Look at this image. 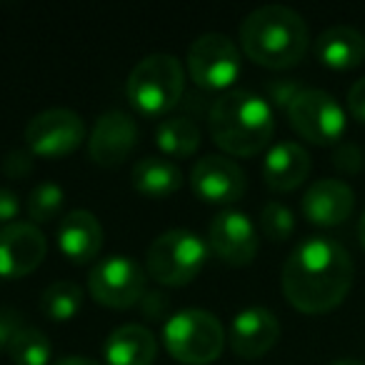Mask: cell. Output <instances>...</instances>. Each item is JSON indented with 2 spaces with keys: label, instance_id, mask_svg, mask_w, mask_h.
<instances>
[{
  "label": "cell",
  "instance_id": "cell-1",
  "mask_svg": "<svg viewBox=\"0 0 365 365\" xmlns=\"http://www.w3.org/2000/svg\"><path fill=\"white\" fill-rule=\"evenodd\" d=\"M280 285L288 303L300 313H330L353 288V258L333 238H305L285 260Z\"/></svg>",
  "mask_w": 365,
  "mask_h": 365
},
{
  "label": "cell",
  "instance_id": "cell-2",
  "mask_svg": "<svg viewBox=\"0 0 365 365\" xmlns=\"http://www.w3.org/2000/svg\"><path fill=\"white\" fill-rule=\"evenodd\" d=\"M208 125L215 145L228 155L253 158L273 140V106L253 91L230 88L210 103Z\"/></svg>",
  "mask_w": 365,
  "mask_h": 365
},
{
  "label": "cell",
  "instance_id": "cell-3",
  "mask_svg": "<svg viewBox=\"0 0 365 365\" xmlns=\"http://www.w3.org/2000/svg\"><path fill=\"white\" fill-rule=\"evenodd\" d=\"M238 36L245 56L270 71L298 66L310 43L305 21L288 6L255 8L240 23Z\"/></svg>",
  "mask_w": 365,
  "mask_h": 365
},
{
  "label": "cell",
  "instance_id": "cell-4",
  "mask_svg": "<svg viewBox=\"0 0 365 365\" xmlns=\"http://www.w3.org/2000/svg\"><path fill=\"white\" fill-rule=\"evenodd\" d=\"M130 106L143 115H165L185 93V68L170 53H150L133 66L125 81Z\"/></svg>",
  "mask_w": 365,
  "mask_h": 365
},
{
  "label": "cell",
  "instance_id": "cell-5",
  "mask_svg": "<svg viewBox=\"0 0 365 365\" xmlns=\"http://www.w3.org/2000/svg\"><path fill=\"white\" fill-rule=\"evenodd\" d=\"M225 328L210 310L185 308L173 313L163 325L168 353L185 365H210L225 348Z\"/></svg>",
  "mask_w": 365,
  "mask_h": 365
},
{
  "label": "cell",
  "instance_id": "cell-6",
  "mask_svg": "<svg viewBox=\"0 0 365 365\" xmlns=\"http://www.w3.org/2000/svg\"><path fill=\"white\" fill-rule=\"evenodd\" d=\"M208 255V240L188 228H173L150 243L145 253V268L148 275L160 285L180 288L198 278Z\"/></svg>",
  "mask_w": 365,
  "mask_h": 365
},
{
  "label": "cell",
  "instance_id": "cell-7",
  "mask_svg": "<svg viewBox=\"0 0 365 365\" xmlns=\"http://www.w3.org/2000/svg\"><path fill=\"white\" fill-rule=\"evenodd\" d=\"M188 76L203 91H230L240 76V51L225 33H203L188 48Z\"/></svg>",
  "mask_w": 365,
  "mask_h": 365
},
{
  "label": "cell",
  "instance_id": "cell-8",
  "mask_svg": "<svg viewBox=\"0 0 365 365\" xmlns=\"http://www.w3.org/2000/svg\"><path fill=\"white\" fill-rule=\"evenodd\" d=\"M285 113L290 128L313 145H333L348 125L343 106L320 88H303Z\"/></svg>",
  "mask_w": 365,
  "mask_h": 365
},
{
  "label": "cell",
  "instance_id": "cell-9",
  "mask_svg": "<svg viewBox=\"0 0 365 365\" xmlns=\"http://www.w3.org/2000/svg\"><path fill=\"white\" fill-rule=\"evenodd\" d=\"M88 290L106 308H133L145 295V270L128 255H108L91 268Z\"/></svg>",
  "mask_w": 365,
  "mask_h": 365
},
{
  "label": "cell",
  "instance_id": "cell-10",
  "mask_svg": "<svg viewBox=\"0 0 365 365\" xmlns=\"http://www.w3.org/2000/svg\"><path fill=\"white\" fill-rule=\"evenodd\" d=\"M23 140L36 158H66L86 140V123L71 108H48L26 123Z\"/></svg>",
  "mask_w": 365,
  "mask_h": 365
},
{
  "label": "cell",
  "instance_id": "cell-11",
  "mask_svg": "<svg viewBox=\"0 0 365 365\" xmlns=\"http://www.w3.org/2000/svg\"><path fill=\"white\" fill-rule=\"evenodd\" d=\"M190 188L205 203L230 205L245 195L248 175L228 155H205L190 170Z\"/></svg>",
  "mask_w": 365,
  "mask_h": 365
},
{
  "label": "cell",
  "instance_id": "cell-12",
  "mask_svg": "<svg viewBox=\"0 0 365 365\" xmlns=\"http://www.w3.org/2000/svg\"><path fill=\"white\" fill-rule=\"evenodd\" d=\"M258 228L243 210H220L208 228V248L223 263L243 268L258 255Z\"/></svg>",
  "mask_w": 365,
  "mask_h": 365
},
{
  "label": "cell",
  "instance_id": "cell-13",
  "mask_svg": "<svg viewBox=\"0 0 365 365\" xmlns=\"http://www.w3.org/2000/svg\"><path fill=\"white\" fill-rule=\"evenodd\" d=\"M48 255V240L33 223H16L0 228V278L18 280L31 275Z\"/></svg>",
  "mask_w": 365,
  "mask_h": 365
},
{
  "label": "cell",
  "instance_id": "cell-14",
  "mask_svg": "<svg viewBox=\"0 0 365 365\" xmlns=\"http://www.w3.org/2000/svg\"><path fill=\"white\" fill-rule=\"evenodd\" d=\"M138 143V123L125 110H108L88 135V155L103 168H118L130 158Z\"/></svg>",
  "mask_w": 365,
  "mask_h": 365
},
{
  "label": "cell",
  "instance_id": "cell-15",
  "mask_svg": "<svg viewBox=\"0 0 365 365\" xmlns=\"http://www.w3.org/2000/svg\"><path fill=\"white\" fill-rule=\"evenodd\" d=\"M280 338V323L273 310L263 305H250L235 313L228 330V343L235 355L245 360L263 358Z\"/></svg>",
  "mask_w": 365,
  "mask_h": 365
},
{
  "label": "cell",
  "instance_id": "cell-16",
  "mask_svg": "<svg viewBox=\"0 0 365 365\" xmlns=\"http://www.w3.org/2000/svg\"><path fill=\"white\" fill-rule=\"evenodd\" d=\"M355 193L348 182L338 178H320L305 190L303 215L318 228H335L343 225L353 215Z\"/></svg>",
  "mask_w": 365,
  "mask_h": 365
},
{
  "label": "cell",
  "instance_id": "cell-17",
  "mask_svg": "<svg viewBox=\"0 0 365 365\" xmlns=\"http://www.w3.org/2000/svg\"><path fill=\"white\" fill-rule=\"evenodd\" d=\"M58 248L71 263L86 265L98 258L103 248V225L91 210L78 208L58 223Z\"/></svg>",
  "mask_w": 365,
  "mask_h": 365
},
{
  "label": "cell",
  "instance_id": "cell-18",
  "mask_svg": "<svg viewBox=\"0 0 365 365\" xmlns=\"http://www.w3.org/2000/svg\"><path fill=\"white\" fill-rule=\"evenodd\" d=\"M310 175V155L300 143L280 140L263 160V180L275 193H290L300 188Z\"/></svg>",
  "mask_w": 365,
  "mask_h": 365
},
{
  "label": "cell",
  "instance_id": "cell-19",
  "mask_svg": "<svg viewBox=\"0 0 365 365\" xmlns=\"http://www.w3.org/2000/svg\"><path fill=\"white\" fill-rule=\"evenodd\" d=\"M158 355V340L150 328L140 323L118 325L103 345L106 365H153Z\"/></svg>",
  "mask_w": 365,
  "mask_h": 365
},
{
  "label": "cell",
  "instance_id": "cell-20",
  "mask_svg": "<svg viewBox=\"0 0 365 365\" xmlns=\"http://www.w3.org/2000/svg\"><path fill=\"white\" fill-rule=\"evenodd\" d=\"M315 58L330 71H353L365 61V36L350 26H333L315 41Z\"/></svg>",
  "mask_w": 365,
  "mask_h": 365
},
{
  "label": "cell",
  "instance_id": "cell-21",
  "mask_svg": "<svg viewBox=\"0 0 365 365\" xmlns=\"http://www.w3.org/2000/svg\"><path fill=\"white\" fill-rule=\"evenodd\" d=\"M182 185L178 163L165 155H145L133 165V188L145 198H168Z\"/></svg>",
  "mask_w": 365,
  "mask_h": 365
},
{
  "label": "cell",
  "instance_id": "cell-22",
  "mask_svg": "<svg viewBox=\"0 0 365 365\" xmlns=\"http://www.w3.org/2000/svg\"><path fill=\"white\" fill-rule=\"evenodd\" d=\"M155 145L165 158H190L200 148V128L190 115H170L158 123Z\"/></svg>",
  "mask_w": 365,
  "mask_h": 365
},
{
  "label": "cell",
  "instance_id": "cell-23",
  "mask_svg": "<svg viewBox=\"0 0 365 365\" xmlns=\"http://www.w3.org/2000/svg\"><path fill=\"white\" fill-rule=\"evenodd\" d=\"M83 305V288L73 280H56L41 295V308L46 318L56 323H68L81 313Z\"/></svg>",
  "mask_w": 365,
  "mask_h": 365
},
{
  "label": "cell",
  "instance_id": "cell-24",
  "mask_svg": "<svg viewBox=\"0 0 365 365\" xmlns=\"http://www.w3.org/2000/svg\"><path fill=\"white\" fill-rule=\"evenodd\" d=\"M6 350L16 365H48L53 358V345L48 335L33 325H23Z\"/></svg>",
  "mask_w": 365,
  "mask_h": 365
},
{
  "label": "cell",
  "instance_id": "cell-25",
  "mask_svg": "<svg viewBox=\"0 0 365 365\" xmlns=\"http://www.w3.org/2000/svg\"><path fill=\"white\" fill-rule=\"evenodd\" d=\"M63 205H66V190L53 180L38 182L36 188L28 195V218L33 225L38 223H51L61 215Z\"/></svg>",
  "mask_w": 365,
  "mask_h": 365
},
{
  "label": "cell",
  "instance_id": "cell-26",
  "mask_svg": "<svg viewBox=\"0 0 365 365\" xmlns=\"http://www.w3.org/2000/svg\"><path fill=\"white\" fill-rule=\"evenodd\" d=\"M258 223L268 240H273V243H285L295 230V215L285 203L270 200V203H265L263 210H260Z\"/></svg>",
  "mask_w": 365,
  "mask_h": 365
},
{
  "label": "cell",
  "instance_id": "cell-27",
  "mask_svg": "<svg viewBox=\"0 0 365 365\" xmlns=\"http://www.w3.org/2000/svg\"><path fill=\"white\" fill-rule=\"evenodd\" d=\"M300 91H303V86H300V81H295V78H275V81H268V86H265L268 103L270 106L283 108V110H288L290 103L298 98Z\"/></svg>",
  "mask_w": 365,
  "mask_h": 365
},
{
  "label": "cell",
  "instance_id": "cell-28",
  "mask_svg": "<svg viewBox=\"0 0 365 365\" xmlns=\"http://www.w3.org/2000/svg\"><path fill=\"white\" fill-rule=\"evenodd\" d=\"M33 153L28 150H11L6 158H3V173L8 178H26L28 173L33 170Z\"/></svg>",
  "mask_w": 365,
  "mask_h": 365
},
{
  "label": "cell",
  "instance_id": "cell-29",
  "mask_svg": "<svg viewBox=\"0 0 365 365\" xmlns=\"http://www.w3.org/2000/svg\"><path fill=\"white\" fill-rule=\"evenodd\" d=\"M21 328H23V315L18 310L0 308V348H8Z\"/></svg>",
  "mask_w": 365,
  "mask_h": 365
},
{
  "label": "cell",
  "instance_id": "cell-30",
  "mask_svg": "<svg viewBox=\"0 0 365 365\" xmlns=\"http://www.w3.org/2000/svg\"><path fill=\"white\" fill-rule=\"evenodd\" d=\"M18 213H21V200L13 190L0 188V228L16 223Z\"/></svg>",
  "mask_w": 365,
  "mask_h": 365
},
{
  "label": "cell",
  "instance_id": "cell-31",
  "mask_svg": "<svg viewBox=\"0 0 365 365\" xmlns=\"http://www.w3.org/2000/svg\"><path fill=\"white\" fill-rule=\"evenodd\" d=\"M138 305H140V310H143V315H145V318L160 320V318H165V313H168V295H163V293H145Z\"/></svg>",
  "mask_w": 365,
  "mask_h": 365
},
{
  "label": "cell",
  "instance_id": "cell-32",
  "mask_svg": "<svg viewBox=\"0 0 365 365\" xmlns=\"http://www.w3.org/2000/svg\"><path fill=\"white\" fill-rule=\"evenodd\" d=\"M348 110L355 120L365 123V78L355 81L348 91Z\"/></svg>",
  "mask_w": 365,
  "mask_h": 365
},
{
  "label": "cell",
  "instance_id": "cell-33",
  "mask_svg": "<svg viewBox=\"0 0 365 365\" xmlns=\"http://www.w3.org/2000/svg\"><path fill=\"white\" fill-rule=\"evenodd\" d=\"M335 165L340 170H348V173H355L360 165H363V155L355 145H343L338 153H335Z\"/></svg>",
  "mask_w": 365,
  "mask_h": 365
},
{
  "label": "cell",
  "instance_id": "cell-34",
  "mask_svg": "<svg viewBox=\"0 0 365 365\" xmlns=\"http://www.w3.org/2000/svg\"><path fill=\"white\" fill-rule=\"evenodd\" d=\"M53 365H103V363H98V360L88 358V355H66V358L56 360Z\"/></svg>",
  "mask_w": 365,
  "mask_h": 365
},
{
  "label": "cell",
  "instance_id": "cell-35",
  "mask_svg": "<svg viewBox=\"0 0 365 365\" xmlns=\"http://www.w3.org/2000/svg\"><path fill=\"white\" fill-rule=\"evenodd\" d=\"M358 238H360V245H363V250H365V210H363V215H360V223H358Z\"/></svg>",
  "mask_w": 365,
  "mask_h": 365
},
{
  "label": "cell",
  "instance_id": "cell-36",
  "mask_svg": "<svg viewBox=\"0 0 365 365\" xmlns=\"http://www.w3.org/2000/svg\"><path fill=\"white\" fill-rule=\"evenodd\" d=\"M330 365H365V363H360L358 358H340V360H335V363H330Z\"/></svg>",
  "mask_w": 365,
  "mask_h": 365
}]
</instances>
